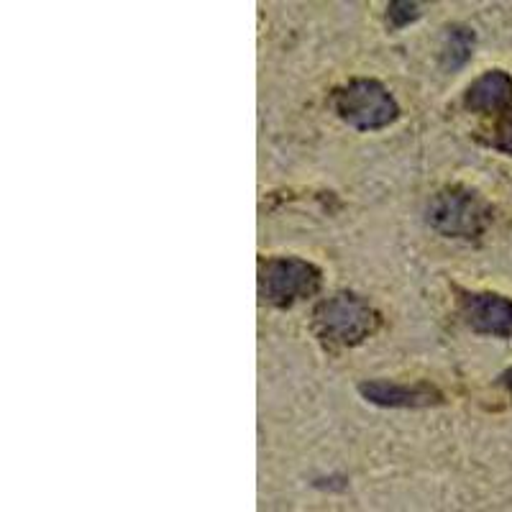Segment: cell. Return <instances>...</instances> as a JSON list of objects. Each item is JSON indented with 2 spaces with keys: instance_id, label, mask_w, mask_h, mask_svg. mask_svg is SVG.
Segmentation results:
<instances>
[{
  "instance_id": "obj_1",
  "label": "cell",
  "mask_w": 512,
  "mask_h": 512,
  "mask_svg": "<svg viewBox=\"0 0 512 512\" xmlns=\"http://www.w3.org/2000/svg\"><path fill=\"white\" fill-rule=\"evenodd\" d=\"M313 328L320 341L328 346H354L374 333L379 318L361 297L356 295H333L323 300L313 315Z\"/></svg>"
},
{
  "instance_id": "obj_2",
  "label": "cell",
  "mask_w": 512,
  "mask_h": 512,
  "mask_svg": "<svg viewBox=\"0 0 512 512\" xmlns=\"http://www.w3.org/2000/svg\"><path fill=\"white\" fill-rule=\"evenodd\" d=\"M333 111L341 121L359 131H374V128L390 126L397 118L395 98L390 90L379 85L377 80H354L333 93Z\"/></svg>"
},
{
  "instance_id": "obj_3",
  "label": "cell",
  "mask_w": 512,
  "mask_h": 512,
  "mask_svg": "<svg viewBox=\"0 0 512 512\" xmlns=\"http://www.w3.org/2000/svg\"><path fill=\"white\" fill-rule=\"evenodd\" d=\"M318 287V269L303 259H295V256L267 259L259 269V295L277 308H287L303 297H310L313 292H318Z\"/></svg>"
},
{
  "instance_id": "obj_4",
  "label": "cell",
  "mask_w": 512,
  "mask_h": 512,
  "mask_svg": "<svg viewBox=\"0 0 512 512\" xmlns=\"http://www.w3.org/2000/svg\"><path fill=\"white\" fill-rule=\"evenodd\" d=\"M489 208L482 198L469 190H446L438 192L436 200L428 210V221L436 231L454 236V239H474L487 228Z\"/></svg>"
},
{
  "instance_id": "obj_5",
  "label": "cell",
  "mask_w": 512,
  "mask_h": 512,
  "mask_svg": "<svg viewBox=\"0 0 512 512\" xmlns=\"http://www.w3.org/2000/svg\"><path fill=\"white\" fill-rule=\"evenodd\" d=\"M461 318L482 336L512 338V300L495 292H464Z\"/></svg>"
},
{
  "instance_id": "obj_6",
  "label": "cell",
  "mask_w": 512,
  "mask_h": 512,
  "mask_svg": "<svg viewBox=\"0 0 512 512\" xmlns=\"http://www.w3.org/2000/svg\"><path fill=\"white\" fill-rule=\"evenodd\" d=\"M359 392L364 400L382 405V408H428L441 402V392L431 384L415 382H387V379H372V382H361Z\"/></svg>"
},
{
  "instance_id": "obj_7",
  "label": "cell",
  "mask_w": 512,
  "mask_h": 512,
  "mask_svg": "<svg viewBox=\"0 0 512 512\" xmlns=\"http://www.w3.org/2000/svg\"><path fill=\"white\" fill-rule=\"evenodd\" d=\"M464 105L474 113H500L512 105V77L502 70L484 72L469 85Z\"/></svg>"
},
{
  "instance_id": "obj_8",
  "label": "cell",
  "mask_w": 512,
  "mask_h": 512,
  "mask_svg": "<svg viewBox=\"0 0 512 512\" xmlns=\"http://www.w3.org/2000/svg\"><path fill=\"white\" fill-rule=\"evenodd\" d=\"M474 54V31L466 26H454L443 36L441 64L446 70H459Z\"/></svg>"
},
{
  "instance_id": "obj_9",
  "label": "cell",
  "mask_w": 512,
  "mask_h": 512,
  "mask_svg": "<svg viewBox=\"0 0 512 512\" xmlns=\"http://www.w3.org/2000/svg\"><path fill=\"white\" fill-rule=\"evenodd\" d=\"M418 16V3H408V0H395V3H390V8H387V21H390L395 29L408 26L410 21H415Z\"/></svg>"
},
{
  "instance_id": "obj_10",
  "label": "cell",
  "mask_w": 512,
  "mask_h": 512,
  "mask_svg": "<svg viewBox=\"0 0 512 512\" xmlns=\"http://www.w3.org/2000/svg\"><path fill=\"white\" fill-rule=\"evenodd\" d=\"M489 144L495 146V149H500V152L512 154V113L497 123L495 134H492Z\"/></svg>"
},
{
  "instance_id": "obj_11",
  "label": "cell",
  "mask_w": 512,
  "mask_h": 512,
  "mask_svg": "<svg viewBox=\"0 0 512 512\" xmlns=\"http://www.w3.org/2000/svg\"><path fill=\"white\" fill-rule=\"evenodd\" d=\"M500 384H502V387H505V390L510 392V395H512V367H510V369H505V372H502Z\"/></svg>"
}]
</instances>
